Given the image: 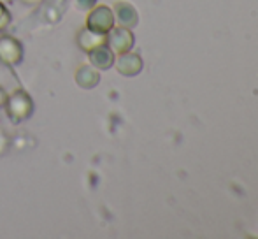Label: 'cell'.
Segmentation results:
<instances>
[{
	"label": "cell",
	"mask_w": 258,
	"mask_h": 239,
	"mask_svg": "<svg viewBox=\"0 0 258 239\" xmlns=\"http://www.w3.org/2000/svg\"><path fill=\"white\" fill-rule=\"evenodd\" d=\"M4 100H6V97H4V92L0 90V104H4Z\"/></svg>",
	"instance_id": "7c38bea8"
},
{
	"label": "cell",
	"mask_w": 258,
	"mask_h": 239,
	"mask_svg": "<svg viewBox=\"0 0 258 239\" xmlns=\"http://www.w3.org/2000/svg\"><path fill=\"white\" fill-rule=\"evenodd\" d=\"M114 11H116V18H118V21L125 28H132L137 25V13L130 4H125V2L116 4Z\"/></svg>",
	"instance_id": "ba28073f"
},
{
	"label": "cell",
	"mask_w": 258,
	"mask_h": 239,
	"mask_svg": "<svg viewBox=\"0 0 258 239\" xmlns=\"http://www.w3.org/2000/svg\"><path fill=\"white\" fill-rule=\"evenodd\" d=\"M78 2L81 7H92L93 4H95V0H78Z\"/></svg>",
	"instance_id": "8fae6325"
},
{
	"label": "cell",
	"mask_w": 258,
	"mask_h": 239,
	"mask_svg": "<svg viewBox=\"0 0 258 239\" xmlns=\"http://www.w3.org/2000/svg\"><path fill=\"white\" fill-rule=\"evenodd\" d=\"M116 69L118 72H121L123 76H136L141 72L143 69V60H141L139 55L136 53H121L119 58L116 60Z\"/></svg>",
	"instance_id": "5b68a950"
},
{
	"label": "cell",
	"mask_w": 258,
	"mask_h": 239,
	"mask_svg": "<svg viewBox=\"0 0 258 239\" xmlns=\"http://www.w3.org/2000/svg\"><path fill=\"white\" fill-rule=\"evenodd\" d=\"M23 58V48H21L20 41L9 37V35H2L0 37V60L4 64H20Z\"/></svg>",
	"instance_id": "277c9868"
},
{
	"label": "cell",
	"mask_w": 258,
	"mask_h": 239,
	"mask_svg": "<svg viewBox=\"0 0 258 239\" xmlns=\"http://www.w3.org/2000/svg\"><path fill=\"white\" fill-rule=\"evenodd\" d=\"M76 81H78V85L81 86V88L90 90V88H93V86L99 85L100 76L93 67L85 65V67L78 69V72H76Z\"/></svg>",
	"instance_id": "9c48e42d"
},
{
	"label": "cell",
	"mask_w": 258,
	"mask_h": 239,
	"mask_svg": "<svg viewBox=\"0 0 258 239\" xmlns=\"http://www.w3.org/2000/svg\"><path fill=\"white\" fill-rule=\"evenodd\" d=\"M112 27H114V13L105 6L95 7L86 21V28L97 32V34H107Z\"/></svg>",
	"instance_id": "7a4b0ae2"
},
{
	"label": "cell",
	"mask_w": 258,
	"mask_h": 239,
	"mask_svg": "<svg viewBox=\"0 0 258 239\" xmlns=\"http://www.w3.org/2000/svg\"><path fill=\"white\" fill-rule=\"evenodd\" d=\"M88 53H90V62H92V65L100 69V71H105V69H109L114 64V53L105 44L97 46V48L90 49Z\"/></svg>",
	"instance_id": "8992f818"
},
{
	"label": "cell",
	"mask_w": 258,
	"mask_h": 239,
	"mask_svg": "<svg viewBox=\"0 0 258 239\" xmlns=\"http://www.w3.org/2000/svg\"><path fill=\"white\" fill-rule=\"evenodd\" d=\"M105 42V34H97V32L90 30V28H85V30L79 32L78 35V44L81 49L85 51H90V49L97 48V46L104 44Z\"/></svg>",
	"instance_id": "52a82bcc"
},
{
	"label": "cell",
	"mask_w": 258,
	"mask_h": 239,
	"mask_svg": "<svg viewBox=\"0 0 258 239\" xmlns=\"http://www.w3.org/2000/svg\"><path fill=\"white\" fill-rule=\"evenodd\" d=\"M109 35H105V42L109 44V48L112 49V53H126L134 46V35L130 32V28L125 27H112L107 32Z\"/></svg>",
	"instance_id": "3957f363"
},
{
	"label": "cell",
	"mask_w": 258,
	"mask_h": 239,
	"mask_svg": "<svg viewBox=\"0 0 258 239\" xmlns=\"http://www.w3.org/2000/svg\"><path fill=\"white\" fill-rule=\"evenodd\" d=\"M9 21H11L9 11H7V7L0 2V30H2V28H6L7 25H9Z\"/></svg>",
	"instance_id": "30bf717a"
},
{
	"label": "cell",
	"mask_w": 258,
	"mask_h": 239,
	"mask_svg": "<svg viewBox=\"0 0 258 239\" xmlns=\"http://www.w3.org/2000/svg\"><path fill=\"white\" fill-rule=\"evenodd\" d=\"M32 107H34L32 106V99L23 90H16V92L6 100L7 114H9L13 122H21V119L28 118L32 113Z\"/></svg>",
	"instance_id": "6da1fadb"
}]
</instances>
